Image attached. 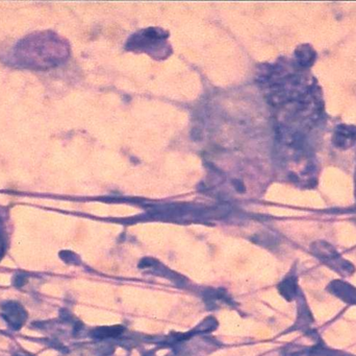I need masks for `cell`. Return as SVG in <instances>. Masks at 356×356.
<instances>
[{"instance_id": "7a4b0ae2", "label": "cell", "mask_w": 356, "mask_h": 356, "mask_svg": "<svg viewBox=\"0 0 356 356\" xmlns=\"http://www.w3.org/2000/svg\"><path fill=\"white\" fill-rule=\"evenodd\" d=\"M3 222L0 217V254L2 252V246H3Z\"/></svg>"}, {"instance_id": "6da1fadb", "label": "cell", "mask_w": 356, "mask_h": 356, "mask_svg": "<svg viewBox=\"0 0 356 356\" xmlns=\"http://www.w3.org/2000/svg\"><path fill=\"white\" fill-rule=\"evenodd\" d=\"M66 56L64 42L54 33L43 31L21 40L10 54V62L20 68L46 70L58 66Z\"/></svg>"}]
</instances>
